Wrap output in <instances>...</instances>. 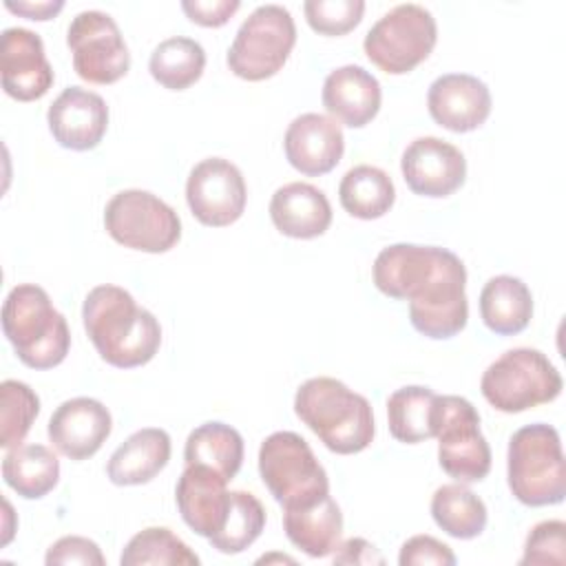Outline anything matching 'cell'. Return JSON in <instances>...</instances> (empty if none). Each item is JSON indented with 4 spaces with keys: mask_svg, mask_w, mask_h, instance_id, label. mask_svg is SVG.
<instances>
[{
    "mask_svg": "<svg viewBox=\"0 0 566 566\" xmlns=\"http://www.w3.org/2000/svg\"><path fill=\"white\" fill-rule=\"evenodd\" d=\"M371 276L385 296L409 301V321L418 334L444 340L467 327V270L451 250L394 243L378 252Z\"/></svg>",
    "mask_w": 566,
    "mask_h": 566,
    "instance_id": "1",
    "label": "cell"
},
{
    "mask_svg": "<svg viewBox=\"0 0 566 566\" xmlns=\"http://www.w3.org/2000/svg\"><path fill=\"white\" fill-rule=\"evenodd\" d=\"M82 321L99 358L113 367H142L159 352V321L119 285L93 287L84 298Z\"/></svg>",
    "mask_w": 566,
    "mask_h": 566,
    "instance_id": "2",
    "label": "cell"
},
{
    "mask_svg": "<svg viewBox=\"0 0 566 566\" xmlns=\"http://www.w3.org/2000/svg\"><path fill=\"white\" fill-rule=\"evenodd\" d=\"M294 413L338 455L360 453L376 433L369 400L329 376L310 378L296 389Z\"/></svg>",
    "mask_w": 566,
    "mask_h": 566,
    "instance_id": "3",
    "label": "cell"
},
{
    "mask_svg": "<svg viewBox=\"0 0 566 566\" xmlns=\"http://www.w3.org/2000/svg\"><path fill=\"white\" fill-rule=\"evenodd\" d=\"M2 332L15 356L31 369L57 367L71 347L66 318L33 283L15 285L2 305Z\"/></svg>",
    "mask_w": 566,
    "mask_h": 566,
    "instance_id": "4",
    "label": "cell"
},
{
    "mask_svg": "<svg viewBox=\"0 0 566 566\" xmlns=\"http://www.w3.org/2000/svg\"><path fill=\"white\" fill-rule=\"evenodd\" d=\"M506 478L513 497L526 506H553L566 497V467L555 427L533 422L509 440Z\"/></svg>",
    "mask_w": 566,
    "mask_h": 566,
    "instance_id": "5",
    "label": "cell"
},
{
    "mask_svg": "<svg viewBox=\"0 0 566 566\" xmlns=\"http://www.w3.org/2000/svg\"><path fill=\"white\" fill-rule=\"evenodd\" d=\"M564 380L557 367L539 349L515 347L495 358L482 374L484 400L502 413H520L562 394Z\"/></svg>",
    "mask_w": 566,
    "mask_h": 566,
    "instance_id": "6",
    "label": "cell"
},
{
    "mask_svg": "<svg viewBox=\"0 0 566 566\" xmlns=\"http://www.w3.org/2000/svg\"><path fill=\"white\" fill-rule=\"evenodd\" d=\"M259 475L283 509L307 506L329 495V478L307 440L274 431L259 447Z\"/></svg>",
    "mask_w": 566,
    "mask_h": 566,
    "instance_id": "7",
    "label": "cell"
},
{
    "mask_svg": "<svg viewBox=\"0 0 566 566\" xmlns=\"http://www.w3.org/2000/svg\"><path fill=\"white\" fill-rule=\"evenodd\" d=\"M438 42V24L429 9L416 2L396 4L382 13L363 40L371 64L389 75H405L429 57Z\"/></svg>",
    "mask_w": 566,
    "mask_h": 566,
    "instance_id": "8",
    "label": "cell"
},
{
    "mask_svg": "<svg viewBox=\"0 0 566 566\" xmlns=\"http://www.w3.org/2000/svg\"><path fill=\"white\" fill-rule=\"evenodd\" d=\"M296 44V24L281 4L256 7L239 27L230 49L228 69L248 82L276 75Z\"/></svg>",
    "mask_w": 566,
    "mask_h": 566,
    "instance_id": "9",
    "label": "cell"
},
{
    "mask_svg": "<svg viewBox=\"0 0 566 566\" xmlns=\"http://www.w3.org/2000/svg\"><path fill=\"white\" fill-rule=\"evenodd\" d=\"M438 462L455 482H480L491 471V447L480 431L478 409L462 396H438L433 416Z\"/></svg>",
    "mask_w": 566,
    "mask_h": 566,
    "instance_id": "10",
    "label": "cell"
},
{
    "mask_svg": "<svg viewBox=\"0 0 566 566\" xmlns=\"http://www.w3.org/2000/svg\"><path fill=\"white\" fill-rule=\"evenodd\" d=\"M104 228L119 245L148 254L168 252L181 239V219L175 208L139 188L111 197L104 208Z\"/></svg>",
    "mask_w": 566,
    "mask_h": 566,
    "instance_id": "11",
    "label": "cell"
},
{
    "mask_svg": "<svg viewBox=\"0 0 566 566\" xmlns=\"http://www.w3.org/2000/svg\"><path fill=\"white\" fill-rule=\"evenodd\" d=\"M75 73L91 84H113L130 69V53L117 22L97 9L80 11L66 31Z\"/></svg>",
    "mask_w": 566,
    "mask_h": 566,
    "instance_id": "12",
    "label": "cell"
},
{
    "mask_svg": "<svg viewBox=\"0 0 566 566\" xmlns=\"http://www.w3.org/2000/svg\"><path fill=\"white\" fill-rule=\"evenodd\" d=\"M186 201L199 223L210 228H226L234 223L245 210V179L230 159H201L188 175Z\"/></svg>",
    "mask_w": 566,
    "mask_h": 566,
    "instance_id": "13",
    "label": "cell"
},
{
    "mask_svg": "<svg viewBox=\"0 0 566 566\" xmlns=\"http://www.w3.org/2000/svg\"><path fill=\"white\" fill-rule=\"evenodd\" d=\"M2 88L18 102H33L53 86V66L46 60L42 38L24 27H9L0 38Z\"/></svg>",
    "mask_w": 566,
    "mask_h": 566,
    "instance_id": "14",
    "label": "cell"
},
{
    "mask_svg": "<svg viewBox=\"0 0 566 566\" xmlns=\"http://www.w3.org/2000/svg\"><path fill=\"white\" fill-rule=\"evenodd\" d=\"M400 170L411 192L442 199L464 184L467 159L458 146L440 137H418L405 148Z\"/></svg>",
    "mask_w": 566,
    "mask_h": 566,
    "instance_id": "15",
    "label": "cell"
},
{
    "mask_svg": "<svg viewBox=\"0 0 566 566\" xmlns=\"http://www.w3.org/2000/svg\"><path fill=\"white\" fill-rule=\"evenodd\" d=\"M491 106L489 86L471 73H444L436 77L427 91L431 119L451 133L480 128L491 115Z\"/></svg>",
    "mask_w": 566,
    "mask_h": 566,
    "instance_id": "16",
    "label": "cell"
},
{
    "mask_svg": "<svg viewBox=\"0 0 566 566\" xmlns=\"http://www.w3.org/2000/svg\"><path fill=\"white\" fill-rule=\"evenodd\" d=\"M111 411L95 398L77 396L64 400L51 416L46 433L53 447L69 460L95 455L111 436Z\"/></svg>",
    "mask_w": 566,
    "mask_h": 566,
    "instance_id": "17",
    "label": "cell"
},
{
    "mask_svg": "<svg viewBox=\"0 0 566 566\" xmlns=\"http://www.w3.org/2000/svg\"><path fill=\"white\" fill-rule=\"evenodd\" d=\"M53 139L69 150H93L108 128V106L102 95L82 88H64L46 111Z\"/></svg>",
    "mask_w": 566,
    "mask_h": 566,
    "instance_id": "18",
    "label": "cell"
},
{
    "mask_svg": "<svg viewBox=\"0 0 566 566\" xmlns=\"http://www.w3.org/2000/svg\"><path fill=\"white\" fill-rule=\"evenodd\" d=\"M283 150L292 168L301 175L318 177L336 168L345 153L340 124L321 113H303L294 117L283 137Z\"/></svg>",
    "mask_w": 566,
    "mask_h": 566,
    "instance_id": "19",
    "label": "cell"
},
{
    "mask_svg": "<svg viewBox=\"0 0 566 566\" xmlns=\"http://www.w3.org/2000/svg\"><path fill=\"white\" fill-rule=\"evenodd\" d=\"M175 502L188 528L201 537H212L228 517L232 491H228V480L217 471L186 464L175 486Z\"/></svg>",
    "mask_w": 566,
    "mask_h": 566,
    "instance_id": "20",
    "label": "cell"
},
{
    "mask_svg": "<svg viewBox=\"0 0 566 566\" xmlns=\"http://www.w3.org/2000/svg\"><path fill=\"white\" fill-rule=\"evenodd\" d=\"M325 111L349 128L369 124L382 102L380 82L358 64H345L327 73L321 93Z\"/></svg>",
    "mask_w": 566,
    "mask_h": 566,
    "instance_id": "21",
    "label": "cell"
},
{
    "mask_svg": "<svg viewBox=\"0 0 566 566\" xmlns=\"http://www.w3.org/2000/svg\"><path fill=\"white\" fill-rule=\"evenodd\" d=\"M274 228L292 239H314L327 232L332 206L327 195L305 181H290L274 190L270 199Z\"/></svg>",
    "mask_w": 566,
    "mask_h": 566,
    "instance_id": "22",
    "label": "cell"
},
{
    "mask_svg": "<svg viewBox=\"0 0 566 566\" xmlns=\"http://www.w3.org/2000/svg\"><path fill=\"white\" fill-rule=\"evenodd\" d=\"M170 436L159 427H144L130 433L108 458L106 475L117 486L150 482L170 460Z\"/></svg>",
    "mask_w": 566,
    "mask_h": 566,
    "instance_id": "23",
    "label": "cell"
},
{
    "mask_svg": "<svg viewBox=\"0 0 566 566\" xmlns=\"http://www.w3.org/2000/svg\"><path fill=\"white\" fill-rule=\"evenodd\" d=\"M283 531L287 539L310 557H327L343 535V513L332 495L307 504L283 509Z\"/></svg>",
    "mask_w": 566,
    "mask_h": 566,
    "instance_id": "24",
    "label": "cell"
},
{
    "mask_svg": "<svg viewBox=\"0 0 566 566\" xmlns=\"http://www.w3.org/2000/svg\"><path fill=\"white\" fill-rule=\"evenodd\" d=\"M480 316L500 336L524 332L533 318V294L528 285L511 274L489 279L480 292Z\"/></svg>",
    "mask_w": 566,
    "mask_h": 566,
    "instance_id": "25",
    "label": "cell"
},
{
    "mask_svg": "<svg viewBox=\"0 0 566 566\" xmlns=\"http://www.w3.org/2000/svg\"><path fill=\"white\" fill-rule=\"evenodd\" d=\"M2 478L24 500H40L57 486L60 460L44 444H20L2 458Z\"/></svg>",
    "mask_w": 566,
    "mask_h": 566,
    "instance_id": "26",
    "label": "cell"
},
{
    "mask_svg": "<svg viewBox=\"0 0 566 566\" xmlns=\"http://www.w3.org/2000/svg\"><path fill=\"white\" fill-rule=\"evenodd\" d=\"M184 460L186 464L208 467L230 482L243 464V438L226 422H203L188 433Z\"/></svg>",
    "mask_w": 566,
    "mask_h": 566,
    "instance_id": "27",
    "label": "cell"
},
{
    "mask_svg": "<svg viewBox=\"0 0 566 566\" xmlns=\"http://www.w3.org/2000/svg\"><path fill=\"white\" fill-rule=\"evenodd\" d=\"M338 199L347 214L371 221L391 210L396 201V186L382 168L360 164L343 175L338 184Z\"/></svg>",
    "mask_w": 566,
    "mask_h": 566,
    "instance_id": "28",
    "label": "cell"
},
{
    "mask_svg": "<svg viewBox=\"0 0 566 566\" xmlns=\"http://www.w3.org/2000/svg\"><path fill=\"white\" fill-rule=\"evenodd\" d=\"M438 394L422 385H407L387 398L389 433L405 444H418L433 438Z\"/></svg>",
    "mask_w": 566,
    "mask_h": 566,
    "instance_id": "29",
    "label": "cell"
},
{
    "mask_svg": "<svg viewBox=\"0 0 566 566\" xmlns=\"http://www.w3.org/2000/svg\"><path fill=\"white\" fill-rule=\"evenodd\" d=\"M433 522L455 539H473L486 528V504L462 482L442 484L431 495Z\"/></svg>",
    "mask_w": 566,
    "mask_h": 566,
    "instance_id": "30",
    "label": "cell"
},
{
    "mask_svg": "<svg viewBox=\"0 0 566 566\" xmlns=\"http://www.w3.org/2000/svg\"><path fill=\"white\" fill-rule=\"evenodd\" d=\"M206 69L203 46L186 35L166 38L159 42L148 60V71L155 82L168 91H186Z\"/></svg>",
    "mask_w": 566,
    "mask_h": 566,
    "instance_id": "31",
    "label": "cell"
},
{
    "mask_svg": "<svg viewBox=\"0 0 566 566\" xmlns=\"http://www.w3.org/2000/svg\"><path fill=\"white\" fill-rule=\"evenodd\" d=\"M122 566H197L199 555L166 526H148L135 533L122 551Z\"/></svg>",
    "mask_w": 566,
    "mask_h": 566,
    "instance_id": "32",
    "label": "cell"
},
{
    "mask_svg": "<svg viewBox=\"0 0 566 566\" xmlns=\"http://www.w3.org/2000/svg\"><path fill=\"white\" fill-rule=\"evenodd\" d=\"M265 526V509L256 495L248 491H232L228 517L219 533L208 537L212 548L226 555L243 553L252 546Z\"/></svg>",
    "mask_w": 566,
    "mask_h": 566,
    "instance_id": "33",
    "label": "cell"
},
{
    "mask_svg": "<svg viewBox=\"0 0 566 566\" xmlns=\"http://www.w3.org/2000/svg\"><path fill=\"white\" fill-rule=\"evenodd\" d=\"M0 447H20L33 420L40 413L38 394L20 380H2L0 385Z\"/></svg>",
    "mask_w": 566,
    "mask_h": 566,
    "instance_id": "34",
    "label": "cell"
},
{
    "mask_svg": "<svg viewBox=\"0 0 566 566\" xmlns=\"http://www.w3.org/2000/svg\"><path fill=\"white\" fill-rule=\"evenodd\" d=\"M307 24L321 35H345L356 29L365 13L363 0H307L303 4Z\"/></svg>",
    "mask_w": 566,
    "mask_h": 566,
    "instance_id": "35",
    "label": "cell"
},
{
    "mask_svg": "<svg viewBox=\"0 0 566 566\" xmlns=\"http://www.w3.org/2000/svg\"><path fill=\"white\" fill-rule=\"evenodd\" d=\"M564 566L566 564V524L562 520H544L531 528L524 542L520 566Z\"/></svg>",
    "mask_w": 566,
    "mask_h": 566,
    "instance_id": "36",
    "label": "cell"
},
{
    "mask_svg": "<svg viewBox=\"0 0 566 566\" xmlns=\"http://www.w3.org/2000/svg\"><path fill=\"white\" fill-rule=\"evenodd\" d=\"M46 566H104L106 559L99 551V546L82 535H64L57 542H53L44 557Z\"/></svg>",
    "mask_w": 566,
    "mask_h": 566,
    "instance_id": "37",
    "label": "cell"
},
{
    "mask_svg": "<svg viewBox=\"0 0 566 566\" xmlns=\"http://www.w3.org/2000/svg\"><path fill=\"white\" fill-rule=\"evenodd\" d=\"M458 559L444 542L431 537V535H413L400 546L398 564L400 566H422V564H436V566H453Z\"/></svg>",
    "mask_w": 566,
    "mask_h": 566,
    "instance_id": "38",
    "label": "cell"
},
{
    "mask_svg": "<svg viewBox=\"0 0 566 566\" xmlns=\"http://www.w3.org/2000/svg\"><path fill=\"white\" fill-rule=\"evenodd\" d=\"M239 0H184L181 11L199 27H223L237 11Z\"/></svg>",
    "mask_w": 566,
    "mask_h": 566,
    "instance_id": "39",
    "label": "cell"
},
{
    "mask_svg": "<svg viewBox=\"0 0 566 566\" xmlns=\"http://www.w3.org/2000/svg\"><path fill=\"white\" fill-rule=\"evenodd\" d=\"M334 564H363V566H367V564H385V559L371 542H367L363 537H349V539H345L336 546Z\"/></svg>",
    "mask_w": 566,
    "mask_h": 566,
    "instance_id": "40",
    "label": "cell"
},
{
    "mask_svg": "<svg viewBox=\"0 0 566 566\" xmlns=\"http://www.w3.org/2000/svg\"><path fill=\"white\" fill-rule=\"evenodd\" d=\"M4 7L11 13H18V15H24L29 20H40L42 22V20H51L53 15H57L64 9V2L62 0H42V2L4 0Z\"/></svg>",
    "mask_w": 566,
    "mask_h": 566,
    "instance_id": "41",
    "label": "cell"
}]
</instances>
